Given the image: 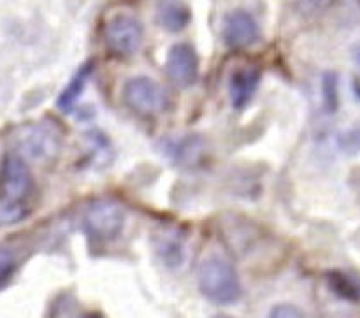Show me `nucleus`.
Returning a JSON list of instances; mask_svg holds the SVG:
<instances>
[{"label": "nucleus", "instance_id": "nucleus-16", "mask_svg": "<svg viewBox=\"0 0 360 318\" xmlns=\"http://www.w3.org/2000/svg\"><path fill=\"white\" fill-rule=\"evenodd\" d=\"M14 269H16V259L9 248L0 246V288L11 280Z\"/></svg>", "mask_w": 360, "mask_h": 318}, {"label": "nucleus", "instance_id": "nucleus-14", "mask_svg": "<svg viewBox=\"0 0 360 318\" xmlns=\"http://www.w3.org/2000/svg\"><path fill=\"white\" fill-rule=\"evenodd\" d=\"M202 148H204V143L200 141V137L197 136L185 137V139H181L174 146V153H172V157L178 158V162H181V164H193V160H197V158L202 155Z\"/></svg>", "mask_w": 360, "mask_h": 318}, {"label": "nucleus", "instance_id": "nucleus-10", "mask_svg": "<svg viewBox=\"0 0 360 318\" xmlns=\"http://www.w3.org/2000/svg\"><path fill=\"white\" fill-rule=\"evenodd\" d=\"M155 252L169 269H178L186 259L185 238L178 231H160L153 238Z\"/></svg>", "mask_w": 360, "mask_h": 318}, {"label": "nucleus", "instance_id": "nucleus-20", "mask_svg": "<svg viewBox=\"0 0 360 318\" xmlns=\"http://www.w3.org/2000/svg\"><path fill=\"white\" fill-rule=\"evenodd\" d=\"M84 318H101V317H97V315H88V317H84Z\"/></svg>", "mask_w": 360, "mask_h": 318}, {"label": "nucleus", "instance_id": "nucleus-15", "mask_svg": "<svg viewBox=\"0 0 360 318\" xmlns=\"http://www.w3.org/2000/svg\"><path fill=\"white\" fill-rule=\"evenodd\" d=\"M322 87H323V104H326L327 111H336L338 109V77L334 76L333 72H327L323 76L322 81Z\"/></svg>", "mask_w": 360, "mask_h": 318}, {"label": "nucleus", "instance_id": "nucleus-3", "mask_svg": "<svg viewBox=\"0 0 360 318\" xmlns=\"http://www.w3.org/2000/svg\"><path fill=\"white\" fill-rule=\"evenodd\" d=\"M16 148L20 157L35 162H51L62 150V137L53 127L44 123H30L16 134Z\"/></svg>", "mask_w": 360, "mask_h": 318}, {"label": "nucleus", "instance_id": "nucleus-9", "mask_svg": "<svg viewBox=\"0 0 360 318\" xmlns=\"http://www.w3.org/2000/svg\"><path fill=\"white\" fill-rule=\"evenodd\" d=\"M260 84V70L255 67H239L229 80V95L234 108L241 109L250 104Z\"/></svg>", "mask_w": 360, "mask_h": 318}, {"label": "nucleus", "instance_id": "nucleus-21", "mask_svg": "<svg viewBox=\"0 0 360 318\" xmlns=\"http://www.w3.org/2000/svg\"><path fill=\"white\" fill-rule=\"evenodd\" d=\"M357 60H359V63H360V49H357Z\"/></svg>", "mask_w": 360, "mask_h": 318}, {"label": "nucleus", "instance_id": "nucleus-4", "mask_svg": "<svg viewBox=\"0 0 360 318\" xmlns=\"http://www.w3.org/2000/svg\"><path fill=\"white\" fill-rule=\"evenodd\" d=\"M125 225V210L115 201H97L84 213V229L97 241H112Z\"/></svg>", "mask_w": 360, "mask_h": 318}, {"label": "nucleus", "instance_id": "nucleus-7", "mask_svg": "<svg viewBox=\"0 0 360 318\" xmlns=\"http://www.w3.org/2000/svg\"><path fill=\"white\" fill-rule=\"evenodd\" d=\"M165 72L176 87H192L199 77V56L193 46L186 42L172 46L165 60Z\"/></svg>", "mask_w": 360, "mask_h": 318}, {"label": "nucleus", "instance_id": "nucleus-1", "mask_svg": "<svg viewBox=\"0 0 360 318\" xmlns=\"http://www.w3.org/2000/svg\"><path fill=\"white\" fill-rule=\"evenodd\" d=\"M34 190L30 169L20 155L4 158L0 167V225H14L28 217V199Z\"/></svg>", "mask_w": 360, "mask_h": 318}, {"label": "nucleus", "instance_id": "nucleus-13", "mask_svg": "<svg viewBox=\"0 0 360 318\" xmlns=\"http://www.w3.org/2000/svg\"><path fill=\"white\" fill-rule=\"evenodd\" d=\"M91 70H94V63L86 62L84 65L79 67V70L74 74L72 80L69 81V84L63 88V91L58 97V108L62 109V111L65 113L72 111L74 106L77 104L79 97L83 95L84 87H86L88 80H90L91 76Z\"/></svg>", "mask_w": 360, "mask_h": 318}, {"label": "nucleus", "instance_id": "nucleus-2", "mask_svg": "<svg viewBox=\"0 0 360 318\" xmlns=\"http://www.w3.org/2000/svg\"><path fill=\"white\" fill-rule=\"evenodd\" d=\"M199 288L204 298L220 306L234 305L243 294L234 266L221 257H210L200 264Z\"/></svg>", "mask_w": 360, "mask_h": 318}, {"label": "nucleus", "instance_id": "nucleus-12", "mask_svg": "<svg viewBox=\"0 0 360 318\" xmlns=\"http://www.w3.org/2000/svg\"><path fill=\"white\" fill-rule=\"evenodd\" d=\"M157 16L165 30L179 32L188 25L190 9L183 0H162Z\"/></svg>", "mask_w": 360, "mask_h": 318}, {"label": "nucleus", "instance_id": "nucleus-17", "mask_svg": "<svg viewBox=\"0 0 360 318\" xmlns=\"http://www.w3.org/2000/svg\"><path fill=\"white\" fill-rule=\"evenodd\" d=\"M340 148L345 153H359L360 151V127L347 130L340 136Z\"/></svg>", "mask_w": 360, "mask_h": 318}, {"label": "nucleus", "instance_id": "nucleus-18", "mask_svg": "<svg viewBox=\"0 0 360 318\" xmlns=\"http://www.w3.org/2000/svg\"><path fill=\"white\" fill-rule=\"evenodd\" d=\"M267 318H306L304 313L294 305H278L271 310Z\"/></svg>", "mask_w": 360, "mask_h": 318}, {"label": "nucleus", "instance_id": "nucleus-11", "mask_svg": "<svg viewBox=\"0 0 360 318\" xmlns=\"http://www.w3.org/2000/svg\"><path fill=\"white\" fill-rule=\"evenodd\" d=\"M327 285L340 299L348 303H360V278L350 271L333 269L326 274Z\"/></svg>", "mask_w": 360, "mask_h": 318}, {"label": "nucleus", "instance_id": "nucleus-6", "mask_svg": "<svg viewBox=\"0 0 360 318\" xmlns=\"http://www.w3.org/2000/svg\"><path fill=\"white\" fill-rule=\"evenodd\" d=\"M143 35V25L127 14H118L109 20L104 32L105 46L116 56H130L139 51Z\"/></svg>", "mask_w": 360, "mask_h": 318}, {"label": "nucleus", "instance_id": "nucleus-8", "mask_svg": "<svg viewBox=\"0 0 360 318\" xmlns=\"http://www.w3.org/2000/svg\"><path fill=\"white\" fill-rule=\"evenodd\" d=\"M260 39V27L246 11H234L224 21V41L231 48H250Z\"/></svg>", "mask_w": 360, "mask_h": 318}, {"label": "nucleus", "instance_id": "nucleus-19", "mask_svg": "<svg viewBox=\"0 0 360 318\" xmlns=\"http://www.w3.org/2000/svg\"><path fill=\"white\" fill-rule=\"evenodd\" d=\"M211 318H234V317H231V315H214V317H211Z\"/></svg>", "mask_w": 360, "mask_h": 318}, {"label": "nucleus", "instance_id": "nucleus-5", "mask_svg": "<svg viewBox=\"0 0 360 318\" xmlns=\"http://www.w3.org/2000/svg\"><path fill=\"white\" fill-rule=\"evenodd\" d=\"M123 98L132 111L144 116H153L164 111L167 95L160 83L146 76L132 77L123 87Z\"/></svg>", "mask_w": 360, "mask_h": 318}]
</instances>
